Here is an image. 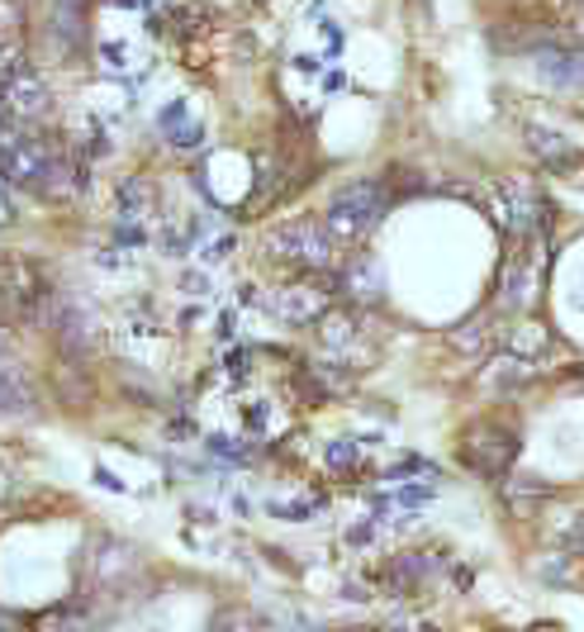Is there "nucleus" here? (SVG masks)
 Returning a JSON list of instances; mask_svg holds the SVG:
<instances>
[{
	"mask_svg": "<svg viewBox=\"0 0 584 632\" xmlns=\"http://www.w3.org/2000/svg\"><path fill=\"white\" fill-rule=\"evenodd\" d=\"M381 219V186L375 181H352L328 200V239H342V243H357L367 239Z\"/></svg>",
	"mask_w": 584,
	"mask_h": 632,
	"instance_id": "1",
	"label": "nucleus"
},
{
	"mask_svg": "<svg viewBox=\"0 0 584 632\" xmlns=\"http://www.w3.org/2000/svg\"><path fill=\"white\" fill-rule=\"evenodd\" d=\"M266 252L290 266H309V272H319V266L333 262V239H328V229L309 224V219H295V224H280L266 233Z\"/></svg>",
	"mask_w": 584,
	"mask_h": 632,
	"instance_id": "2",
	"label": "nucleus"
},
{
	"mask_svg": "<svg viewBox=\"0 0 584 632\" xmlns=\"http://www.w3.org/2000/svg\"><path fill=\"white\" fill-rule=\"evenodd\" d=\"M0 109L14 119V124H34L43 119L53 109V96H49V86H43V76L39 72H14L6 86H0Z\"/></svg>",
	"mask_w": 584,
	"mask_h": 632,
	"instance_id": "3",
	"label": "nucleus"
},
{
	"mask_svg": "<svg viewBox=\"0 0 584 632\" xmlns=\"http://www.w3.org/2000/svg\"><path fill=\"white\" fill-rule=\"evenodd\" d=\"M513 452H518V442L513 433H503V429H476L466 438V462L480 471V476H503V471L513 466Z\"/></svg>",
	"mask_w": 584,
	"mask_h": 632,
	"instance_id": "4",
	"label": "nucleus"
},
{
	"mask_svg": "<svg viewBox=\"0 0 584 632\" xmlns=\"http://www.w3.org/2000/svg\"><path fill=\"white\" fill-rule=\"evenodd\" d=\"M29 409H34V390H29L24 371L0 361V414H29Z\"/></svg>",
	"mask_w": 584,
	"mask_h": 632,
	"instance_id": "5",
	"label": "nucleus"
},
{
	"mask_svg": "<svg viewBox=\"0 0 584 632\" xmlns=\"http://www.w3.org/2000/svg\"><path fill=\"white\" fill-rule=\"evenodd\" d=\"M528 148L537 152V157H542V162L546 167H571L575 162V152H571V144H565V138L561 134H551V129H542V124H528Z\"/></svg>",
	"mask_w": 584,
	"mask_h": 632,
	"instance_id": "6",
	"label": "nucleus"
},
{
	"mask_svg": "<svg viewBox=\"0 0 584 632\" xmlns=\"http://www.w3.org/2000/svg\"><path fill=\"white\" fill-rule=\"evenodd\" d=\"M272 309L280 314V319H290V324H305V319H314V314L323 309V299H319V291H309V286H290V291L276 295Z\"/></svg>",
	"mask_w": 584,
	"mask_h": 632,
	"instance_id": "7",
	"label": "nucleus"
},
{
	"mask_svg": "<svg viewBox=\"0 0 584 632\" xmlns=\"http://www.w3.org/2000/svg\"><path fill=\"white\" fill-rule=\"evenodd\" d=\"M148 204H152V191H148V181H124L119 186V214L124 219H144L148 214Z\"/></svg>",
	"mask_w": 584,
	"mask_h": 632,
	"instance_id": "8",
	"label": "nucleus"
},
{
	"mask_svg": "<svg viewBox=\"0 0 584 632\" xmlns=\"http://www.w3.org/2000/svg\"><path fill=\"white\" fill-rule=\"evenodd\" d=\"M342 281H347V291H352L357 299H371L375 295V281H381V276H375V262H352Z\"/></svg>",
	"mask_w": 584,
	"mask_h": 632,
	"instance_id": "9",
	"label": "nucleus"
},
{
	"mask_svg": "<svg viewBox=\"0 0 584 632\" xmlns=\"http://www.w3.org/2000/svg\"><path fill=\"white\" fill-rule=\"evenodd\" d=\"M428 499H433L428 485H404V489H394L390 499H381V509H390V504H400V509H418V504H428Z\"/></svg>",
	"mask_w": 584,
	"mask_h": 632,
	"instance_id": "10",
	"label": "nucleus"
},
{
	"mask_svg": "<svg viewBox=\"0 0 584 632\" xmlns=\"http://www.w3.org/2000/svg\"><path fill=\"white\" fill-rule=\"evenodd\" d=\"M328 466H333V471H357L361 466L357 442H333V447H328Z\"/></svg>",
	"mask_w": 584,
	"mask_h": 632,
	"instance_id": "11",
	"label": "nucleus"
},
{
	"mask_svg": "<svg viewBox=\"0 0 584 632\" xmlns=\"http://www.w3.org/2000/svg\"><path fill=\"white\" fill-rule=\"evenodd\" d=\"M157 124H162L167 134H181L185 124H191V115H185V105H181V101H171V105L162 109V115H157Z\"/></svg>",
	"mask_w": 584,
	"mask_h": 632,
	"instance_id": "12",
	"label": "nucleus"
},
{
	"mask_svg": "<svg viewBox=\"0 0 584 632\" xmlns=\"http://www.w3.org/2000/svg\"><path fill=\"white\" fill-rule=\"evenodd\" d=\"M323 34H328V53H342V49H347V34H342V24H323Z\"/></svg>",
	"mask_w": 584,
	"mask_h": 632,
	"instance_id": "13",
	"label": "nucleus"
},
{
	"mask_svg": "<svg viewBox=\"0 0 584 632\" xmlns=\"http://www.w3.org/2000/svg\"><path fill=\"white\" fill-rule=\"evenodd\" d=\"M10 219H14V204H10V186L0 181V229H6Z\"/></svg>",
	"mask_w": 584,
	"mask_h": 632,
	"instance_id": "14",
	"label": "nucleus"
},
{
	"mask_svg": "<svg viewBox=\"0 0 584 632\" xmlns=\"http://www.w3.org/2000/svg\"><path fill=\"white\" fill-rule=\"evenodd\" d=\"M0 632H20V619H14V613H6V609H0Z\"/></svg>",
	"mask_w": 584,
	"mask_h": 632,
	"instance_id": "15",
	"label": "nucleus"
},
{
	"mask_svg": "<svg viewBox=\"0 0 584 632\" xmlns=\"http://www.w3.org/2000/svg\"><path fill=\"white\" fill-rule=\"evenodd\" d=\"M6 347H10V343H6V328H0V361H6Z\"/></svg>",
	"mask_w": 584,
	"mask_h": 632,
	"instance_id": "16",
	"label": "nucleus"
},
{
	"mask_svg": "<svg viewBox=\"0 0 584 632\" xmlns=\"http://www.w3.org/2000/svg\"><path fill=\"white\" fill-rule=\"evenodd\" d=\"M428 632H437V628H428Z\"/></svg>",
	"mask_w": 584,
	"mask_h": 632,
	"instance_id": "17",
	"label": "nucleus"
}]
</instances>
